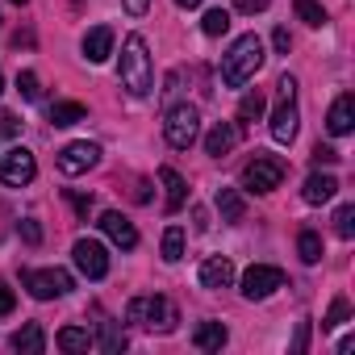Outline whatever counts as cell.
I'll use <instances>...</instances> for the list:
<instances>
[{
    "mask_svg": "<svg viewBox=\"0 0 355 355\" xmlns=\"http://www.w3.org/2000/svg\"><path fill=\"white\" fill-rule=\"evenodd\" d=\"M71 205H76V214H84V218H88V209H92V197H71Z\"/></svg>",
    "mask_w": 355,
    "mask_h": 355,
    "instance_id": "b9f144b4",
    "label": "cell"
},
{
    "mask_svg": "<svg viewBox=\"0 0 355 355\" xmlns=\"http://www.w3.org/2000/svg\"><path fill=\"white\" fill-rule=\"evenodd\" d=\"M88 117V109L80 105V101H55L51 105V121L55 125H76V121H84Z\"/></svg>",
    "mask_w": 355,
    "mask_h": 355,
    "instance_id": "603a6c76",
    "label": "cell"
},
{
    "mask_svg": "<svg viewBox=\"0 0 355 355\" xmlns=\"http://www.w3.org/2000/svg\"><path fill=\"white\" fill-rule=\"evenodd\" d=\"M117 76H121V88L130 96H150L155 92V67H150V51H146V38L142 34H130L121 42Z\"/></svg>",
    "mask_w": 355,
    "mask_h": 355,
    "instance_id": "6da1fadb",
    "label": "cell"
},
{
    "mask_svg": "<svg viewBox=\"0 0 355 355\" xmlns=\"http://www.w3.org/2000/svg\"><path fill=\"white\" fill-rule=\"evenodd\" d=\"M159 180L167 189V214H180L184 201H189V184H184V175L175 171V167H159Z\"/></svg>",
    "mask_w": 355,
    "mask_h": 355,
    "instance_id": "ac0fdd59",
    "label": "cell"
},
{
    "mask_svg": "<svg viewBox=\"0 0 355 355\" xmlns=\"http://www.w3.org/2000/svg\"><path fill=\"white\" fill-rule=\"evenodd\" d=\"M272 46H276L280 55H288V51H293V38H288V30H284V26H276V34H272Z\"/></svg>",
    "mask_w": 355,
    "mask_h": 355,
    "instance_id": "8d00e7d4",
    "label": "cell"
},
{
    "mask_svg": "<svg viewBox=\"0 0 355 355\" xmlns=\"http://www.w3.org/2000/svg\"><path fill=\"white\" fill-rule=\"evenodd\" d=\"M193 218H197V230H209V218H205V209H201V205L193 209Z\"/></svg>",
    "mask_w": 355,
    "mask_h": 355,
    "instance_id": "7bdbcfd3",
    "label": "cell"
},
{
    "mask_svg": "<svg viewBox=\"0 0 355 355\" xmlns=\"http://www.w3.org/2000/svg\"><path fill=\"white\" fill-rule=\"evenodd\" d=\"M284 175H288V163H284V159L255 150V159L243 167V189H247V193H272V189L284 184Z\"/></svg>",
    "mask_w": 355,
    "mask_h": 355,
    "instance_id": "277c9868",
    "label": "cell"
},
{
    "mask_svg": "<svg viewBox=\"0 0 355 355\" xmlns=\"http://www.w3.org/2000/svg\"><path fill=\"white\" fill-rule=\"evenodd\" d=\"M334 234L338 239H355V205H338L334 209Z\"/></svg>",
    "mask_w": 355,
    "mask_h": 355,
    "instance_id": "f546056e",
    "label": "cell"
},
{
    "mask_svg": "<svg viewBox=\"0 0 355 355\" xmlns=\"http://www.w3.org/2000/svg\"><path fill=\"white\" fill-rule=\"evenodd\" d=\"M230 280H234V263L226 259V255H209L205 263H201V284L205 288H230Z\"/></svg>",
    "mask_w": 355,
    "mask_h": 355,
    "instance_id": "9a60e30c",
    "label": "cell"
},
{
    "mask_svg": "<svg viewBox=\"0 0 355 355\" xmlns=\"http://www.w3.org/2000/svg\"><path fill=\"white\" fill-rule=\"evenodd\" d=\"M163 259L167 263H180L184 259V230L180 226H167V234H163Z\"/></svg>",
    "mask_w": 355,
    "mask_h": 355,
    "instance_id": "4316f807",
    "label": "cell"
},
{
    "mask_svg": "<svg viewBox=\"0 0 355 355\" xmlns=\"http://www.w3.org/2000/svg\"><path fill=\"white\" fill-rule=\"evenodd\" d=\"M276 288H284V272L272 263H251L243 272V297L247 301H268Z\"/></svg>",
    "mask_w": 355,
    "mask_h": 355,
    "instance_id": "ba28073f",
    "label": "cell"
},
{
    "mask_svg": "<svg viewBox=\"0 0 355 355\" xmlns=\"http://www.w3.org/2000/svg\"><path fill=\"white\" fill-rule=\"evenodd\" d=\"M38 175V159L26 150V146H9L5 155H0V184H9V189H21L30 184Z\"/></svg>",
    "mask_w": 355,
    "mask_h": 355,
    "instance_id": "52a82bcc",
    "label": "cell"
},
{
    "mask_svg": "<svg viewBox=\"0 0 355 355\" xmlns=\"http://www.w3.org/2000/svg\"><path fill=\"white\" fill-rule=\"evenodd\" d=\"M338 159H343V155H338V150H334V146H322V142H318V146H313V167H322V163H326V167H330V163H338Z\"/></svg>",
    "mask_w": 355,
    "mask_h": 355,
    "instance_id": "d6a6232c",
    "label": "cell"
},
{
    "mask_svg": "<svg viewBox=\"0 0 355 355\" xmlns=\"http://www.w3.org/2000/svg\"><path fill=\"white\" fill-rule=\"evenodd\" d=\"M297 125H301V113H297V96H288V101H280V109L272 113V138L288 146V142L297 138Z\"/></svg>",
    "mask_w": 355,
    "mask_h": 355,
    "instance_id": "7c38bea8",
    "label": "cell"
},
{
    "mask_svg": "<svg viewBox=\"0 0 355 355\" xmlns=\"http://www.w3.org/2000/svg\"><path fill=\"white\" fill-rule=\"evenodd\" d=\"M305 347H309V322H301V326H297V334H293V355H301Z\"/></svg>",
    "mask_w": 355,
    "mask_h": 355,
    "instance_id": "74e56055",
    "label": "cell"
},
{
    "mask_svg": "<svg viewBox=\"0 0 355 355\" xmlns=\"http://www.w3.org/2000/svg\"><path fill=\"white\" fill-rule=\"evenodd\" d=\"M201 30H205L209 38H222V34L230 30V13H226V9H209V13L201 17Z\"/></svg>",
    "mask_w": 355,
    "mask_h": 355,
    "instance_id": "83f0119b",
    "label": "cell"
},
{
    "mask_svg": "<svg viewBox=\"0 0 355 355\" xmlns=\"http://www.w3.org/2000/svg\"><path fill=\"white\" fill-rule=\"evenodd\" d=\"M263 38L259 34H243V38H234V46L226 51V59H222V84L226 88H243L247 80H255V71L263 67Z\"/></svg>",
    "mask_w": 355,
    "mask_h": 355,
    "instance_id": "7a4b0ae2",
    "label": "cell"
},
{
    "mask_svg": "<svg viewBox=\"0 0 355 355\" xmlns=\"http://www.w3.org/2000/svg\"><path fill=\"white\" fill-rule=\"evenodd\" d=\"M175 5H180V9H197V5H201V0H175Z\"/></svg>",
    "mask_w": 355,
    "mask_h": 355,
    "instance_id": "ee69618b",
    "label": "cell"
},
{
    "mask_svg": "<svg viewBox=\"0 0 355 355\" xmlns=\"http://www.w3.org/2000/svg\"><path fill=\"white\" fill-rule=\"evenodd\" d=\"M125 322H134V326H142V330L171 334L180 318H175V305H171L167 297H155V293H146V297H134V301L125 305Z\"/></svg>",
    "mask_w": 355,
    "mask_h": 355,
    "instance_id": "3957f363",
    "label": "cell"
},
{
    "mask_svg": "<svg viewBox=\"0 0 355 355\" xmlns=\"http://www.w3.org/2000/svg\"><path fill=\"white\" fill-rule=\"evenodd\" d=\"M297 17H301L305 26H313V30L326 26V9L318 5V0H297Z\"/></svg>",
    "mask_w": 355,
    "mask_h": 355,
    "instance_id": "4dcf8cb0",
    "label": "cell"
},
{
    "mask_svg": "<svg viewBox=\"0 0 355 355\" xmlns=\"http://www.w3.org/2000/svg\"><path fill=\"white\" fill-rule=\"evenodd\" d=\"M239 138H243V130H239L234 121H218V125L205 134V155L222 159V155H230V150L239 146Z\"/></svg>",
    "mask_w": 355,
    "mask_h": 355,
    "instance_id": "4fadbf2b",
    "label": "cell"
},
{
    "mask_svg": "<svg viewBox=\"0 0 355 355\" xmlns=\"http://www.w3.org/2000/svg\"><path fill=\"white\" fill-rule=\"evenodd\" d=\"M55 347H59V351H67V355H80V351L96 347V338H92L84 326H63V330L55 334Z\"/></svg>",
    "mask_w": 355,
    "mask_h": 355,
    "instance_id": "44dd1931",
    "label": "cell"
},
{
    "mask_svg": "<svg viewBox=\"0 0 355 355\" xmlns=\"http://www.w3.org/2000/svg\"><path fill=\"white\" fill-rule=\"evenodd\" d=\"M96 347H101L105 355H121V351H125V330H121L117 322H101V338H96Z\"/></svg>",
    "mask_w": 355,
    "mask_h": 355,
    "instance_id": "cb8c5ba5",
    "label": "cell"
},
{
    "mask_svg": "<svg viewBox=\"0 0 355 355\" xmlns=\"http://www.w3.org/2000/svg\"><path fill=\"white\" fill-rule=\"evenodd\" d=\"M297 251H301V263H322V234L318 230H301Z\"/></svg>",
    "mask_w": 355,
    "mask_h": 355,
    "instance_id": "484cf974",
    "label": "cell"
},
{
    "mask_svg": "<svg viewBox=\"0 0 355 355\" xmlns=\"http://www.w3.org/2000/svg\"><path fill=\"white\" fill-rule=\"evenodd\" d=\"M121 5H125V13H130V17H142V13L150 9V0H121Z\"/></svg>",
    "mask_w": 355,
    "mask_h": 355,
    "instance_id": "f35d334b",
    "label": "cell"
},
{
    "mask_svg": "<svg viewBox=\"0 0 355 355\" xmlns=\"http://www.w3.org/2000/svg\"><path fill=\"white\" fill-rule=\"evenodd\" d=\"M234 9L255 17V13H268V0H234Z\"/></svg>",
    "mask_w": 355,
    "mask_h": 355,
    "instance_id": "d590c367",
    "label": "cell"
},
{
    "mask_svg": "<svg viewBox=\"0 0 355 355\" xmlns=\"http://www.w3.org/2000/svg\"><path fill=\"white\" fill-rule=\"evenodd\" d=\"M334 193H338V180H334V175H326V171H313L309 180L301 184V201H305V205H322V201H330Z\"/></svg>",
    "mask_w": 355,
    "mask_h": 355,
    "instance_id": "2e32d148",
    "label": "cell"
},
{
    "mask_svg": "<svg viewBox=\"0 0 355 355\" xmlns=\"http://www.w3.org/2000/svg\"><path fill=\"white\" fill-rule=\"evenodd\" d=\"M17 130H21V121L5 109V113H0V138H17Z\"/></svg>",
    "mask_w": 355,
    "mask_h": 355,
    "instance_id": "e575fe53",
    "label": "cell"
},
{
    "mask_svg": "<svg viewBox=\"0 0 355 355\" xmlns=\"http://www.w3.org/2000/svg\"><path fill=\"white\" fill-rule=\"evenodd\" d=\"M347 318H351V301H347V297H334L330 309H326V318H322V330H334V326H343Z\"/></svg>",
    "mask_w": 355,
    "mask_h": 355,
    "instance_id": "f1b7e54d",
    "label": "cell"
},
{
    "mask_svg": "<svg viewBox=\"0 0 355 355\" xmlns=\"http://www.w3.org/2000/svg\"><path fill=\"white\" fill-rule=\"evenodd\" d=\"M13 5H26V0H13Z\"/></svg>",
    "mask_w": 355,
    "mask_h": 355,
    "instance_id": "bcb514c9",
    "label": "cell"
},
{
    "mask_svg": "<svg viewBox=\"0 0 355 355\" xmlns=\"http://www.w3.org/2000/svg\"><path fill=\"white\" fill-rule=\"evenodd\" d=\"M351 125H355V96L343 92V96L330 105V113H326V130H330L334 138H343V134H351Z\"/></svg>",
    "mask_w": 355,
    "mask_h": 355,
    "instance_id": "5bb4252c",
    "label": "cell"
},
{
    "mask_svg": "<svg viewBox=\"0 0 355 355\" xmlns=\"http://www.w3.org/2000/svg\"><path fill=\"white\" fill-rule=\"evenodd\" d=\"M80 51H84V59H88V63H105V59L113 55V30H109V26H96V30H88Z\"/></svg>",
    "mask_w": 355,
    "mask_h": 355,
    "instance_id": "e0dca14e",
    "label": "cell"
},
{
    "mask_svg": "<svg viewBox=\"0 0 355 355\" xmlns=\"http://www.w3.org/2000/svg\"><path fill=\"white\" fill-rule=\"evenodd\" d=\"M276 88H280V101L297 96V80H293V76H280V84H276Z\"/></svg>",
    "mask_w": 355,
    "mask_h": 355,
    "instance_id": "ab89813d",
    "label": "cell"
},
{
    "mask_svg": "<svg viewBox=\"0 0 355 355\" xmlns=\"http://www.w3.org/2000/svg\"><path fill=\"white\" fill-rule=\"evenodd\" d=\"M17 92H21L26 101H38V96H42V88H38V76H34V71H21V76H17Z\"/></svg>",
    "mask_w": 355,
    "mask_h": 355,
    "instance_id": "1f68e13d",
    "label": "cell"
},
{
    "mask_svg": "<svg viewBox=\"0 0 355 355\" xmlns=\"http://www.w3.org/2000/svg\"><path fill=\"white\" fill-rule=\"evenodd\" d=\"M101 163V146L96 142H67L59 150V171L63 175H84Z\"/></svg>",
    "mask_w": 355,
    "mask_h": 355,
    "instance_id": "30bf717a",
    "label": "cell"
},
{
    "mask_svg": "<svg viewBox=\"0 0 355 355\" xmlns=\"http://www.w3.org/2000/svg\"><path fill=\"white\" fill-rule=\"evenodd\" d=\"M0 92H5V76H0Z\"/></svg>",
    "mask_w": 355,
    "mask_h": 355,
    "instance_id": "f6af8a7d",
    "label": "cell"
},
{
    "mask_svg": "<svg viewBox=\"0 0 355 355\" xmlns=\"http://www.w3.org/2000/svg\"><path fill=\"white\" fill-rule=\"evenodd\" d=\"M21 284L38 301H55V297H67L76 288L71 272H63V268H21Z\"/></svg>",
    "mask_w": 355,
    "mask_h": 355,
    "instance_id": "5b68a950",
    "label": "cell"
},
{
    "mask_svg": "<svg viewBox=\"0 0 355 355\" xmlns=\"http://www.w3.org/2000/svg\"><path fill=\"white\" fill-rule=\"evenodd\" d=\"M71 259H76V268H80L88 280H105V276H109V251H105L96 239H76Z\"/></svg>",
    "mask_w": 355,
    "mask_h": 355,
    "instance_id": "9c48e42d",
    "label": "cell"
},
{
    "mask_svg": "<svg viewBox=\"0 0 355 355\" xmlns=\"http://www.w3.org/2000/svg\"><path fill=\"white\" fill-rule=\"evenodd\" d=\"M21 239H26L30 247H38V243H42V226H38L34 218H26V222H21Z\"/></svg>",
    "mask_w": 355,
    "mask_h": 355,
    "instance_id": "836d02e7",
    "label": "cell"
},
{
    "mask_svg": "<svg viewBox=\"0 0 355 355\" xmlns=\"http://www.w3.org/2000/svg\"><path fill=\"white\" fill-rule=\"evenodd\" d=\"M226 338H230V334H226L222 322H201V326L193 330V347H197V351H222Z\"/></svg>",
    "mask_w": 355,
    "mask_h": 355,
    "instance_id": "ffe728a7",
    "label": "cell"
},
{
    "mask_svg": "<svg viewBox=\"0 0 355 355\" xmlns=\"http://www.w3.org/2000/svg\"><path fill=\"white\" fill-rule=\"evenodd\" d=\"M101 230H105L121 251H134V247H138V230H134V222H130L125 214H117V209L101 214Z\"/></svg>",
    "mask_w": 355,
    "mask_h": 355,
    "instance_id": "8fae6325",
    "label": "cell"
},
{
    "mask_svg": "<svg viewBox=\"0 0 355 355\" xmlns=\"http://www.w3.org/2000/svg\"><path fill=\"white\" fill-rule=\"evenodd\" d=\"M163 138L175 150H189L201 138V113H197V105H171L167 121H163Z\"/></svg>",
    "mask_w": 355,
    "mask_h": 355,
    "instance_id": "8992f818",
    "label": "cell"
},
{
    "mask_svg": "<svg viewBox=\"0 0 355 355\" xmlns=\"http://www.w3.org/2000/svg\"><path fill=\"white\" fill-rule=\"evenodd\" d=\"M218 214H222V222H243L247 218L243 193L239 189H218Z\"/></svg>",
    "mask_w": 355,
    "mask_h": 355,
    "instance_id": "7402d4cb",
    "label": "cell"
},
{
    "mask_svg": "<svg viewBox=\"0 0 355 355\" xmlns=\"http://www.w3.org/2000/svg\"><path fill=\"white\" fill-rule=\"evenodd\" d=\"M9 343H13V351H21V355H42V351H46V330H42L38 322H30V326H21Z\"/></svg>",
    "mask_w": 355,
    "mask_h": 355,
    "instance_id": "d6986e66",
    "label": "cell"
},
{
    "mask_svg": "<svg viewBox=\"0 0 355 355\" xmlns=\"http://www.w3.org/2000/svg\"><path fill=\"white\" fill-rule=\"evenodd\" d=\"M13 305H17V301H13V293H9V288H0V318L13 313Z\"/></svg>",
    "mask_w": 355,
    "mask_h": 355,
    "instance_id": "60d3db41",
    "label": "cell"
},
{
    "mask_svg": "<svg viewBox=\"0 0 355 355\" xmlns=\"http://www.w3.org/2000/svg\"><path fill=\"white\" fill-rule=\"evenodd\" d=\"M259 117H263V92H247V96L239 101V121H234V125L243 130V125H251V121H259Z\"/></svg>",
    "mask_w": 355,
    "mask_h": 355,
    "instance_id": "d4e9b609",
    "label": "cell"
}]
</instances>
